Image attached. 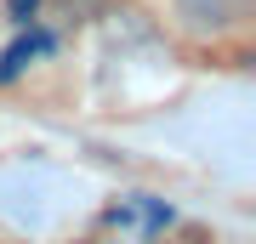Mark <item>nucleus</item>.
Listing matches in <instances>:
<instances>
[{"label":"nucleus","mask_w":256,"mask_h":244,"mask_svg":"<svg viewBox=\"0 0 256 244\" xmlns=\"http://www.w3.org/2000/svg\"><path fill=\"white\" fill-rule=\"evenodd\" d=\"M250 11V0H176V17H182L194 34H222Z\"/></svg>","instance_id":"nucleus-1"}]
</instances>
